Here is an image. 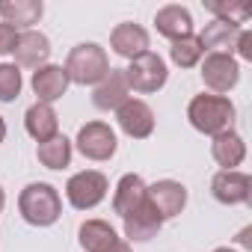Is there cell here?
Masks as SVG:
<instances>
[{
  "mask_svg": "<svg viewBox=\"0 0 252 252\" xmlns=\"http://www.w3.org/2000/svg\"><path fill=\"white\" fill-rule=\"evenodd\" d=\"M234 116H237V110H234V104H231L228 95L202 92V95H193L190 104H187L190 125H193L199 134H208V137L234 131Z\"/></svg>",
  "mask_w": 252,
  "mask_h": 252,
  "instance_id": "cell-1",
  "label": "cell"
},
{
  "mask_svg": "<svg viewBox=\"0 0 252 252\" xmlns=\"http://www.w3.org/2000/svg\"><path fill=\"white\" fill-rule=\"evenodd\" d=\"M18 211L24 217V222L36 225V228H45V225H54L63 214V199L57 193V187L45 184V181H33L21 190L18 196Z\"/></svg>",
  "mask_w": 252,
  "mask_h": 252,
  "instance_id": "cell-2",
  "label": "cell"
},
{
  "mask_svg": "<svg viewBox=\"0 0 252 252\" xmlns=\"http://www.w3.org/2000/svg\"><path fill=\"white\" fill-rule=\"evenodd\" d=\"M65 74H68V83H77V86H98L107 74H110V57L101 45L95 42H83V45H74L68 51V60H65Z\"/></svg>",
  "mask_w": 252,
  "mask_h": 252,
  "instance_id": "cell-3",
  "label": "cell"
},
{
  "mask_svg": "<svg viewBox=\"0 0 252 252\" xmlns=\"http://www.w3.org/2000/svg\"><path fill=\"white\" fill-rule=\"evenodd\" d=\"M166 77H169L166 63L155 51L140 54L137 60H131L128 68H125V80H128L131 92H140V95H152V92L163 89L166 86Z\"/></svg>",
  "mask_w": 252,
  "mask_h": 252,
  "instance_id": "cell-4",
  "label": "cell"
},
{
  "mask_svg": "<svg viewBox=\"0 0 252 252\" xmlns=\"http://www.w3.org/2000/svg\"><path fill=\"white\" fill-rule=\"evenodd\" d=\"M107 190H110V181L104 172L98 169H83L77 175L68 178L65 184V199L74 211H92L98 208L104 199H107Z\"/></svg>",
  "mask_w": 252,
  "mask_h": 252,
  "instance_id": "cell-5",
  "label": "cell"
},
{
  "mask_svg": "<svg viewBox=\"0 0 252 252\" xmlns=\"http://www.w3.org/2000/svg\"><path fill=\"white\" fill-rule=\"evenodd\" d=\"M77 152L86 158V160H95V163H104L116 155V131L110 128L107 122H86L83 128L77 131V140H74Z\"/></svg>",
  "mask_w": 252,
  "mask_h": 252,
  "instance_id": "cell-6",
  "label": "cell"
},
{
  "mask_svg": "<svg viewBox=\"0 0 252 252\" xmlns=\"http://www.w3.org/2000/svg\"><path fill=\"white\" fill-rule=\"evenodd\" d=\"M202 83L211 89V95H225L240 80V65L231 54H208L202 60Z\"/></svg>",
  "mask_w": 252,
  "mask_h": 252,
  "instance_id": "cell-7",
  "label": "cell"
},
{
  "mask_svg": "<svg viewBox=\"0 0 252 252\" xmlns=\"http://www.w3.org/2000/svg\"><path fill=\"white\" fill-rule=\"evenodd\" d=\"M211 196L220 205H249L252 202V178L237 169H220L211 178Z\"/></svg>",
  "mask_w": 252,
  "mask_h": 252,
  "instance_id": "cell-8",
  "label": "cell"
},
{
  "mask_svg": "<svg viewBox=\"0 0 252 252\" xmlns=\"http://www.w3.org/2000/svg\"><path fill=\"white\" fill-rule=\"evenodd\" d=\"M146 199H149V205L158 211V217L166 222V220L178 217V214L187 208V187H184L181 181L163 178V181H155V184L146 190Z\"/></svg>",
  "mask_w": 252,
  "mask_h": 252,
  "instance_id": "cell-9",
  "label": "cell"
},
{
  "mask_svg": "<svg viewBox=\"0 0 252 252\" xmlns=\"http://www.w3.org/2000/svg\"><path fill=\"white\" fill-rule=\"evenodd\" d=\"M116 122L119 128L128 134L131 140H146L155 134V110L140 101V98H128L119 110H116Z\"/></svg>",
  "mask_w": 252,
  "mask_h": 252,
  "instance_id": "cell-10",
  "label": "cell"
},
{
  "mask_svg": "<svg viewBox=\"0 0 252 252\" xmlns=\"http://www.w3.org/2000/svg\"><path fill=\"white\" fill-rule=\"evenodd\" d=\"M77 234H80L83 252H131V243L119 237L116 228L104 220H86Z\"/></svg>",
  "mask_w": 252,
  "mask_h": 252,
  "instance_id": "cell-11",
  "label": "cell"
},
{
  "mask_svg": "<svg viewBox=\"0 0 252 252\" xmlns=\"http://www.w3.org/2000/svg\"><path fill=\"white\" fill-rule=\"evenodd\" d=\"M122 220H125V237H128V243H149V240L158 237L160 228H163V220H160L158 211L149 205V199H146L140 208H134L131 214H125Z\"/></svg>",
  "mask_w": 252,
  "mask_h": 252,
  "instance_id": "cell-12",
  "label": "cell"
},
{
  "mask_svg": "<svg viewBox=\"0 0 252 252\" xmlns=\"http://www.w3.org/2000/svg\"><path fill=\"white\" fill-rule=\"evenodd\" d=\"M12 54H15V65L42 68V65H48V57H51V39L39 30H24V33H18Z\"/></svg>",
  "mask_w": 252,
  "mask_h": 252,
  "instance_id": "cell-13",
  "label": "cell"
},
{
  "mask_svg": "<svg viewBox=\"0 0 252 252\" xmlns=\"http://www.w3.org/2000/svg\"><path fill=\"white\" fill-rule=\"evenodd\" d=\"M128 98H131V86L125 80V68H110V74L92 89V104L104 113L119 110Z\"/></svg>",
  "mask_w": 252,
  "mask_h": 252,
  "instance_id": "cell-14",
  "label": "cell"
},
{
  "mask_svg": "<svg viewBox=\"0 0 252 252\" xmlns=\"http://www.w3.org/2000/svg\"><path fill=\"white\" fill-rule=\"evenodd\" d=\"M110 48L125 60H137L140 54L149 51V33H146V27H140L134 21L116 24L110 33Z\"/></svg>",
  "mask_w": 252,
  "mask_h": 252,
  "instance_id": "cell-15",
  "label": "cell"
},
{
  "mask_svg": "<svg viewBox=\"0 0 252 252\" xmlns=\"http://www.w3.org/2000/svg\"><path fill=\"white\" fill-rule=\"evenodd\" d=\"M33 92H36V98L42 101V104H54V101H60L63 95H65V89H68V74H65V68L63 65H42V68H36L33 71Z\"/></svg>",
  "mask_w": 252,
  "mask_h": 252,
  "instance_id": "cell-16",
  "label": "cell"
},
{
  "mask_svg": "<svg viewBox=\"0 0 252 252\" xmlns=\"http://www.w3.org/2000/svg\"><path fill=\"white\" fill-rule=\"evenodd\" d=\"M155 27H158V33H160V36H166V39L178 42V39L193 36V15H190V9H187V6L169 3V6L158 9V15H155Z\"/></svg>",
  "mask_w": 252,
  "mask_h": 252,
  "instance_id": "cell-17",
  "label": "cell"
},
{
  "mask_svg": "<svg viewBox=\"0 0 252 252\" xmlns=\"http://www.w3.org/2000/svg\"><path fill=\"white\" fill-rule=\"evenodd\" d=\"M24 128L27 134L36 140V143H48L60 134V119H57V110L51 104H42L36 101L27 113H24Z\"/></svg>",
  "mask_w": 252,
  "mask_h": 252,
  "instance_id": "cell-18",
  "label": "cell"
},
{
  "mask_svg": "<svg viewBox=\"0 0 252 252\" xmlns=\"http://www.w3.org/2000/svg\"><path fill=\"white\" fill-rule=\"evenodd\" d=\"M240 24H231V21H208L199 33V42L205 51L211 54H231L234 45H237V36H240Z\"/></svg>",
  "mask_w": 252,
  "mask_h": 252,
  "instance_id": "cell-19",
  "label": "cell"
},
{
  "mask_svg": "<svg viewBox=\"0 0 252 252\" xmlns=\"http://www.w3.org/2000/svg\"><path fill=\"white\" fill-rule=\"evenodd\" d=\"M146 190H149V184H146L137 172L122 175L119 184H116V193H113V211H116L119 217L131 214L134 208H140V205L146 202Z\"/></svg>",
  "mask_w": 252,
  "mask_h": 252,
  "instance_id": "cell-20",
  "label": "cell"
},
{
  "mask_svg": "<svg viewBox=\"0 0 252 252\" xmlns=\"http://www.w3.org/2000/svg\"><path fill=\"white\" fill-rule=\"evenodd\" d=\"M42 12H45L42 0H3L0 3V18L15 30H33V24H39Z\"/></svg>",
  "mask_w": 252,
  "mask_h": 252,
  "instance_id": "cell-21",
  "label": "cell"
},
{
  "mask_svg": "<svg viewBox=\"0 0 252 252\" xmlns=\"http://www.w3.org/2000/svg\"><path fill=\"white\" fill-rule=\"evenodd\" d=\"M211 155L214 160L222 166V169H234L243 163L246 158V143L237 131H225V134H217L214 143H211Z\"/></svg>",
  "mask_w": 252,
  "mask_h": 252,
  "instance_id": "cell-22",
  "label": "cell"
},
{
  "mask_svg": "<svg viewBox=\"0 0 252 252\" xmlns=\"http://www.w3.org/2000/svg\"><path fill=\"white\" fill-rule=\"evenodd\" d=\"M36 158H39V163L48 166V169H65V166L71 163V140L63 137V134H57L54 140L39 143Z\"/></svg>",
  "mask_w": 252,
  "mask_h": 252,
  "instance_id": "cell-23",
  "label": "cell"
},
{
  "mask_svg": "<svg viewBox=\"0 0 252 252\" xmlns=\"http://www.w3.org/2000/svg\"><path fill=\"white\" fill-rule=\"evenodd\" d=\"M169 57H172V63H175L178 68H193V65H199V63H202V57H205V48H202L199 36H187V39H178V42H172V48H169Z\"/></svg>",
  "mask_w": 252,
  "mask_h": 252,
  "instance_id": "cell-24",
  "label": "cell"
},
{
  "mask_svg": "<svg viewBox=\"0 0 252 252\" xmlns=\"http://www.w3.org/2000/svg\"><path fill=\"white\" fill-rule=\"evenodd\" d=\"M21 86H24V80H21L18 65H12V63H0V101H3V104L15 101V98L21 95Z\"/></svg>",
  "mask_w": 252,
  "mask_h": 252,
  "instance_id": "cell-25",
  "label": "cell"
},
{
  "mask_svg": "<svg viewBox=\"0 0 252 252\" xmlns=\"http://www.w3.org/2000/svg\"><path fill=\"white\" fill-rule=\"evenodd\" d=\"M214 15H217V21H231V24H240L246 15H249V6H243V3H205Z\"/></svg>",
  "mask_w": 252,
  "mask_h": 252,
  "instance_id": "cell-26",
  "label": "cell"
},
{
  "mask_svg": "<svg viewBox=\"0 0 252 252\" xmlns=\"http://www.w3.org/2000/svg\"><path fill=\"white\" fill-rule=\"evenodd\" d=\"M15 42H18V30L0 21V57L12 54V51H15Z\"/></svg>",
  "mask_w": 252,
  "mask_h": 252,
  "instance_id": "cell-27",
  "label": "cell"
},
{
  "mask_svg": "<svg viewBox=\"0 0 252 252\" xmlns=\"http://www.w3.org/2000/svg\"><path fill=\"white\" fill-rule=\"evenodd\" d=\"M234 51L240 54V60H252V33H249V30H240Z\"/></svg>",
  "mask_w": 252,
  "mask_h": 252,
  "instance_id": "cell-28",
  "label": "cell"
},
{
  "mask_svg": "<svg viewBox=\"0 0 252 252\" xmlns=\"http://www.w3.org/2000/svg\"><path fill=\"white\" fill-rule=\"evenodd\" d=\"M237 243H240V246H252V240H249V228H243V231H240Z\"/></svg>",
  "mask_w": 252,
  "mask_h": 252,
  "instance_id": "cell-29",
  "label": "cell"
},
{
  "mask_svg": "<svg viewBox=\"0 0 252 252\" xmlns=\"http://www.w3.org/2000/svg\"><path fill=\"white\" fill-rule=\"evenodd\" d=\"M6 140V122H3V116H0V143Z\"/></svg>",
  "mask_w": 252,
  "mask_h": 252,
  "instance_id": "cell-30",
  "label": "cell"
},
{
  "mask_svg": "<svg viewBox=\"0 0 252 252\" xmlns=\"http://www.w3.org/2000/svg\"><path fill=\"white\" fill-rule=\"evenodd\" d=\"M3 205H6V193H3V187H0V211H3Z\"/></svg>",
  "mask_w": 252,
  "mask_h": 252,
  "instance_id": "cell-31",
  "label": "cell"
},
{
  "mask_svg": "<svg viewBox=\"0 0 252 252\" xmlns=\"http://www.w3.org/2000/svg\"><path fill=\"white\" fill-rule=\"evenodd\" d=\"M214 252H237V249H228V246H220V249H214Z\"/></svg>",
  "mask_w": 252,
  "mask_h": 252,
  "instance_id": "cell-32",
  "label": "cell"
}]
</instances>
